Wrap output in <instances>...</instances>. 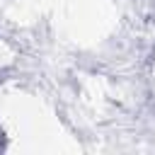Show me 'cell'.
Returning <instances> with one entry per match:
<instances>
[{"mask_svg": "<svg viewBox=\"0 0 155 155\" xmlns=\"http://www.w3.org/2000/svg\"><path fill=\"white\" fill-rule=\"evenodd\" d=\"M0 148H2V131H0Z\"/></svg>", "mask_w": 155, "mask_h": 155, "instance_id": "6da1fadb", "label": "cell"}]
</instances>
